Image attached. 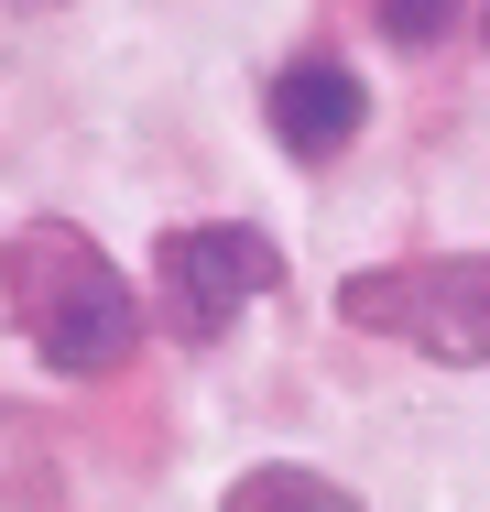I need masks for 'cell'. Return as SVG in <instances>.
<instances>
[{"label": "cell", "mask_w": 490, "mask_h": 512, "mask_svg": "<svg viewBox=\"0 0 490 512\" xmlns=\"http://www.w3.org/2000/svg\"><path fill=\"white\" fill-rule=\"evenodd\" d=\"M0 316L66 382H98V371H120L142 349V295L77 218H22L0 240Z\"/></svg>", "instance_id": "cell-1"}, {"label": "cell", "mask_w": 490, "mask_h": 512, "mask_svg": "<svg viewBox=\"0 0 490 512\" xmlns=\"http://www.w3.org/2000/svg\"><path fill=\"white\" fill-rule=\"evenodd\" d=\"M273 284H284V251H273V229H251V218H186V229L153 240V306H164V327L196 338V349L229 338Z\"/></svg>", "instance_id": "cell-3"}, {"label": "cell", "mask_w": 490, "mask_h": 512, "mask_svg": "<svg viewBox=\"0 0 490 512\" xmlns=\"http://www.w3.org/2000/svg\"><path fill=\"white\" fill-rule=\"evenodd\" d=\"M262 120H273V142H284L294 164H327V153L360 142L371 88H360L338 55H294V66H273V88H262Z\"/></svg>", "instance_id": "cell-4"}, {"label": "cell", "mask_w": 490, "mask_h": 512, "mask_svg": "<svg viewBox=\"0 0 490 512\" xmlns=\"http://www.w3.org/2000/svg\"><path fill=\"white\" fill-rule=\"evenodd\" d=\"M480 33H490V0H480Z\"/></svg>", "instance_id": "cell-7"}, {"label": "cell", "mask_w": 490, "mask_h": 512, "mask_svg": "<svg viewBox=\"0 0 490 512\" xmlns=\"http://www.w3.org/2000/svg\"><path fill=\"white\" fill-rule=\"evenodd\" d=\"M338 316L392 338V349H414V360H436V371H480L490 360V251L371 262V273L338 284Z\"/></svg>", "instance_id": "cell-2"}, {"label": "cell", "mask_w": 490, "mask_h": 512, "mask_svg": "<svg viewBox=\"0 0 490 512\" xmlns=\"http://www.w3.org/2000/svg\"><path fill=\"white\" fill-rule=\"evenodd\" d=\"M458 11H469V0H371V22H382V44H392V55H425V44H447V33H458Z\"/></svg>", "instance_id": "cell-6"}, {"label": "cell", "mask_w": 490, "mask_h": 512, "mask_svg": "<svg viewBox=\"0 0 490 512\" xmlns=\"http://www.w3.org/2000/svg\"><path fill=\"white\" fill-rule=\"evenodd\" d=\"M218 512H360L327 469H294V458H262V469H240L229 491H218Z\"/></svg>", "instance_id": "cell-5"}]
</instances>
